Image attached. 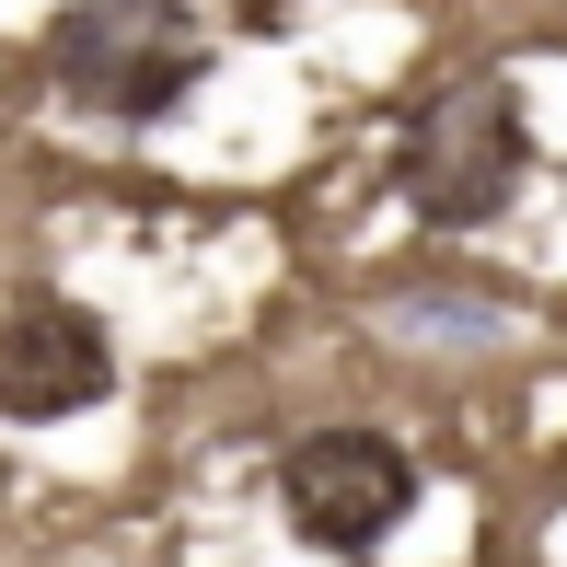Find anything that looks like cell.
Instances as JSON below:
<instances>
[{
  "mask_svg": "<svg viewBox=\"0 0 567 567\" xmlns=\"http://www.w3.org/2000/svg\"><path fill=\"white\" fill-rule=\"evenodd\" d=\"M394 186L429 231H498L533 186V116L509 70H452L394 127Z\"/></svg>",
  "mask_w": 567,
  "mask_h": 567,
  "instance_id": "obj_1",
  "label": "cell"
},
{
  "mask_svg": "<svg viewBox=\"0 0 567 567\" xmlns=\"http://www.w3.org/2000/svg\"><path fill=\"white\" fill-rule=\"evenodd\" d=\"M209 23L197 0H59L47 23V82H59L70 116H105V127H163L209 82Z\"/></svg>",
  "mask_w": 567,
  "mask_h": 567,
  "instance_id": "obj_2",
  "label": "cell"
},
{
  "mask_svg": "<svg viewBox=\"0 0 567 567\" xmlns=\"http://www.w3.org/2000/svg\"><path fill=\"white\" fill-rule=\"evenodd\" d=\"M278 522L313 556H382L405 522H417V452L394 429H301L278 452Z\"/></svg>",
  "mask_w": 567,
  "mask_h": 567,
  "instance_id": "obj_3",
  "label": "cell"
},
{
  "mask_svg": "<svg viewBox=\"0 0 567 567\" xmlns=\"http://www.w3.org/2000/svg\"><path fill=\"white\" fill-rule=\"evenodd\" d=\"M116 394V337L70 290H23L0 313V429H59Z\"/></svg>",
  "mask_w": 567,
  "mask_h": 567,
  "instance_id": "obj_4",
  "label": "cell"
},
{
  "mask_svg": "<svg viewBox=\"0 0 567 567\" xmlns=\"http://www.w3.org/2000/svg\"><path fill=\"white\" fill-rule=\"evenodd\" d=\"M394 324H417V337H452V348H486L498 337V301H394Z\"/></svg>",
  "mask_w": 567,
  "mask_h": 567,
  "instance_id": "obj_5",
  "label": "cell"
}]
</instances>
